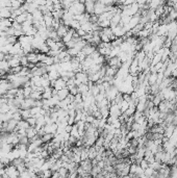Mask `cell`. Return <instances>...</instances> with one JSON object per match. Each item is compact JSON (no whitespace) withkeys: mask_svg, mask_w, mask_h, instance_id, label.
I'll use <instances>...</instances> for the list:
<instances>
[{"mask_svg":"<svg viewBox=\"0 0 177 178\" xmlns=\"http://www.w3.org/2000/svg\"><path fill=\"white\" fill-rule=\"evenodd\" d=\"M13 119H15L16 121H21V120L23 119L22 118V115H21V112H20V109H18L17 112H15V113H13Z\"/></svg>","mask_w":177,"mask_h":178,"instance_id":"1f68e13d","label":"cell"},{"mask_svg":"<svg viewBox=\"0 0 177 178\" xmlns=\"http://www.w3.org/2000/svg\"><path fill=\"white\" fill-rule=\"evenodd\" d=\"M18 121H16L15 119H11L6 122V132H17L16 128H17Z\"/></svg>","mask_w":177,"mask_h":178,"instance_id":"30bf717a","label":"cell"},{"mask_svg":"<svg viewBox=\"0 0 177 178\" xmlns=\"http://www.w3.org/2000/svg\"><path fill=\"white\" fill-rule=\"evenodd\" d=\"M53 138H54V134H46L44 135H42L41 137V140L43 143H50V142L53 140Z\"/></svg>","mask_w":177,"mask_h":178,"instance_id":"44dd1931","label":"cell"},{"mask_svg":"<svg viewBox=\"0 0 177 178\" xmlns=\"http://www.w3.org/2000/svg\"><path fill=\"white\" fill-rule=\"evenodd\" d=\"M122 115V112L120 109V106L117 104V103H111L110 105V116L115 118H119L120 116Z\"/></svg>","mask_w":177,"mask_h":178,"instance_id":"277c9868","label":"cell"},{"mask_svg":"<svg viewBox=\"0 0 177 178\" xmlns=\"http://www.w3.org/2000/svg\"><path fill=\"white\" fill-rule=\"evenodd\" d=\"M107 11V5L103 4L99 1L95 2V6H94V14L96 16H100L101 14H103L104 12Z\"/></svg>","mask_w":177,"mask_h":178,"instance_id":"5b68a950","label":"cell"},{"mask_svg":"<svg viewBox=\"0 0 177 178\" xmlns=\"http://www.w3.org/2000/svg\"><path fill=\"white\" fill-rule=\"evenodd\" d=\"M176 25H177V21H176Z\"/></svg>","mask_w":177,"mask_h":178,"instance_id":"60d3db41","label":"cell"},{"mask_svg":"<svg viewBox=\"0 0 177 178\" xmlns=\"http://www.w3.org/2000/svg\"><path fill=\"white\" fill-rule=\"evenodd\" d=\"M96 50H97V46H95V45L91 44V43H88L86 46L83 48V50L81 51H83L86 56H88V55H92V54H93Z\"/></svg>","mask_w":177,"mask_h":178,"instance_id":"8992f818","label":"cell"},{"mask_svg":"<svg viewBox=\"0 0 177 178\" xmlns=\"http://www.w3.org/2000/svg\"><path fill=\"white\" fill-rule=\"evenodd\" d=\"M28 63H29V61L27 60V56H26V54H24V55H22L20 57V64H21L22 67H27Z\"/></svg>","mask_w":177,"mask_h":178,"instance_id":"d6a6232c","label":"cell"},{"mask_svg":"<svg viewBox=\"0 0 177 178\" xmlns=\"http://www.w3.org/2000/svg\"><path fill=\"white\" fill-rule=\"evenodd\" d=\"M69 26H67V25H65L64 23H61V25L58 26V28L56 29V32H57V34H58V37L60 38H63L65 34H67V31L69 30Z\"/></svg>","mask_w":177,"mask_h":178,"instance_id":"5bb4252c","label":"cell"},{"mask_svg":"<svg viewBox=\"0 0 177 178\" xmlns=\"http://www.w3.org/2000/svg\"><path fill=\"white\" fill-rule=\"evenodd\" d=\"M27 122L29 123V125L30 126H35V123H37V118L35 117H29L28 119H27Z\"/></svg>","mask_w":177,"mask_h":178,"instance_id":"8d00e7d4","label":"cell"},{"mask_svg":"<svg viewBox=\"0 0 177 178\" xmlns=\"http://www.w3.org/2000/svg\"><path fill=\"white\" fill-rule=\"evenodd\" d=\"M23 3L20 2L19 0H12V3H11V8L13 9H17V8H20L22 6Z\"/></svg>","mask_w":177,"mask_h":178,"instance_id":"f1b7e54d","label":"cell"},{"mask_svg":"<svg viewBox=\"0 0 177 178\" xmlns=\"http://www.w3.org/2000/svg\"><path fill=\"white\" fill-rule=\"evenodd\" d=\"M97 156V148L95 146H90L88 148V158L90 160H94Z\"/></svg>","mask_w":177,"mask_h":178,"instance_id":"603a6c76","label":"cell"},{"mask_svg":"<svg viewBox=\"0 0 177 178\" xmlns=\"http://www.w3.org/2000/svg\"><path fill=\"white\" fill-rule=\"evenodd\" d=\"M58 173H60L61 177H68L69 176V170L66 167H61L58 169Z\"/></svg>","mask_w":177,"mask_h":178,"instance_id":"484cf974","label":"cell"},{"mask_svg":"<svg viewBox=\"0 0 177 178\" xmlns=\"http://www.w3.org/2000/svg\"><path fill=\"white\" fill-rule=\"evenodd\" d=\"M43 128L45 129V132H47V134H55L57 131V124L55 122H52V123H49V124H45Z\"/></svg>","mask_w":177,"mask_h":178,"instance_id":"9c48e42d","label":"cell"},{"mask_svg":"<svg viewBox=\"0 0 177 178\" xmlns=\"http://www.w3.org/2000/svg\"><path fill=\"white\" fill-rule=\"evenodd\" d=\"M68 11L70 12L72 15H74V16L84 14V13H86V8H84V3L81 2V1L74 2L73 4L70 6V8H69Z\"/></svg>","mask_w":177,"mask_h":178,"instance_id":"6da1fadb","label":"cell"},{"mask_svg":"<svg viewBox=\"0 0 177 178\" xmlns=\"http://www.w3.org/2000/svg\"><path fill=\"white\" fill-rule=\"evenodd\" d=\"M30 98L32 99H35V100H42V93L41 92H39V91H35V90H32V92L30 94Z\"/></svg>","mask_w":177,"mask_h":178,"instance_id":"d4e9b609","label":"cell"},{"mask_svg":"<svg viewBox=\"0 0 177 178\" xmlns=\"http://www.w3.org/2000/svg\"><path fill=\"white\" fill-rule=\"evenodd\" d=\"M38 53H39V52H35V51H31V52H29V53L26 54L28 61H30V63H34V64L37 65V64L39 63Z\"/></svg>","mask_w":177,"mask_h":178,"instance_id":"9a60e30c","label":"cell"},{"mask_svg":"<svg viewBox=\"0 0 177 178\" xmlns=\"http://www.w3.org/2000/svg\"><path fill=\"white\" fill-rule=\"evenodd\" d=\"M69 94H70V92H69V90L68 88H64V89H62L60 91H57V97H58V99L60 100H64V99H66L67 97L69 96Z\"/></svg>","mask_w":177,"mask_h":178,"instance_id":"e0dca14e","label":"cell"},{"mask_svg":"<svg viewBox=\"0 0 177 178\" xmlns=\"http://www.w3.org/2000/svg\"><path fill=\"white\" fill-rule=\"evenodd\" d=\"M11 3H12V0H0V6H1V8H5V6L11 8Z\"/></svg>","mask_w":177,"mask_h":178,"instance_id":"e575fe53","label":"cell"},{"mask_svg":"<svg viewBox=\"0 0 177 178\" xmlns=\"http://www.w3.org/2000/svg\"><path fill=\"white\" fill-rule=\"evenodd\" d=\"M120 93V91L118 90V88L115 85H111L107 90H105V98L109 100L110 102H111L113 100L116 98V96Z\"/></svg>","mask_w":177,"mask_h":178,"instance_id":"7a4b0ae2","label":"cell"},{"mask_svg":"<svg viewBox=\"0 0 177 178\" xmlns=\"http://www.w3.org/2000/svg\"><path fill=\"white\" fill-rule=\"evenodd\" d=\"M31 92H32V88H31L30 86H24V88H23V94H24V97H25V98H27V97L30 96Z\"/></svg>","mask_w":177,"mask_h":178,"instance_id":"f546056e","label":"cell"},{"mask_svg":"<svg viewBox=\"0 0 177 178\" xmlns=\"http://www.w3.org/2000/svg\"><path fill=\"white\" fill-rule=\"evenodd\" d=\"M31 15H32V22H34V23H41V22L44 20V14L39 8L35 9Z\"/></svg>","mask_w":177,"mask_h":178,"instance_id":"52a82bcc","label":"cell"},{"mask_svg":"<svg viewBox=\"0 0 177 178\" xmlns=\"http://www.w3.org/2000/svg\"><path fill=\"white\" fill-rule=\"evenodd\" d=\"M68 90L69 92H70V94H72V95H76V94H78V88L77 86H68Z\"/></svg>","mask_w":177,"mask_h":178,"instance_id":"d590c367","label":"cell"},{"mask_svg":"<svg viewBox=\"0 0 177 178\" xmlns=\"http://www.w3.org/2000/svg\"><path fill=\"white\" fill-rule=\"evenodd\" d=\"M72 126H73V125H67L66 126V128H65V131H66V132H68V134H70V132H71V130H72Z\"/></svg>","mask_w":177,"mask_h":178,"instance_id":"f35d334b","label":"cell"},{"mask_svg":"<svg viewBox=\"0 0 177 178\" xmlns=\"http://www.w3.org/2000/svg\"><path fill=\"white\" fill-rule=\"evenodd\" d=\"M20 112H21L22 118L24 119V120H27L29 117H31V114H30V108H29V109H21V108H20Z\"/></svg>","mask_w":177,"mask_h":178,"instance_id":"4316f807","label":"cell"},{"mask_svg":"<svg viewBox=\"0 0 177 178\" xmlns=\"http://www.w3.org/2000/svg\"><path fill=\"white\" fill-rule=\"evenodd\" d=\"M76 32H77V34H79V37H81V38H83V35H84V34H87V32H86V31H84V30L83 29V28H80V27H79V28H78V29H76Z\"/></svg>","mask_w":177,"mask_h":178,"instance_id":"74e56055","label":"cell"},{"mask_svg":"<svg viewBox=\"0 0 177 178\" xmlns=\"http://www.w3.org/2000/svg\"><path fill=\"white\" fill-rule=\"evenodd\" d=\"M12 12L13 8L5 6V8H0V17L1 19H8L12 17Z\"/></svg>","mask_w":177,"mask_h":178,"instance_id":"7c38bea8","label":"cell"},{"mask_svg":"<svg viewBox=\"0 0 177 178\" xmlns=\"http://www.w3.org/2000/svg\"><path fill=\"white\" fill-rule=\"evenodd\" d=\"M75 32V29L73 28H69V30L67 31V34L64 35L63 38H62V41H63V43H68L69 41L72 40V38H73V34Z\"/></svg>","mask_w":177,"mask_h":178,"instance_id":"2e32d148","label":"cell"},{"mask_svg":"<svg viewBox=\"0 0 177 178\" xmlns=\"http://www.w3.org/2000/svg\"><path fill=\"white\" fill-rule=\"evenodd\" d=\"M52 91L53 88L52 86H48V88L44 89V92L42 93V99H49L52 97Z\"/></svg>","mask_w":177,"mask_h":178,"instance_id":"d6986e66","label":"cell"},{"mask_svg":"<svg viewBox=\"0 0 177 178\" xmlns=\"http://www.w3.org/2000/svg\"><path fill=\"white\" fill-rule=\"evenodd\" d=\"M4 170H5V173H6V175H8V177L15 178V177L20 176V172L18 171L17 167L14 166V165H12V164L5 166Z\"/></svg>","mask_w":177,"mask_h":178,"instance_id":"3957f363","label":"cell"},{"mask_svg":"<svg viewBox=\"0 0 177 178\" xmlns=\"http://www.w3.org/2000/svg\"><path fill=\"white\" fill-rule=\"evenodd\" d=\"M37 134H38V130L35 126H29V127L26 129V135H27L29 139H32Z\"/></svg>","mask_w":177,"mask_h":178,"instance_id":"ac0fdd59","label":"cell"},{"mask_svg":"<svg viewBox=\"0 0 177 178\" xmlns=\"http://www.w3.org/2000/svg\"><path fill=\"white\" fill-rule=\"evenodd\" d=\"M49 47H48V45L47 44H44V45H42V46L40 47V49H39V52H41V53H45V54H47L49 52Z\"/></svg>","mask_w":177,"mask_h":178,"instance_id":"836d02e7","label":"cell"},{"mask_svg":"<svg viewBox=\"0 0 177 178\" xmlns=\"http://www.w3.org/2000/svg\"><path fill=\"white\" fill-rule=\"evenodd\" d=\"M6 40H8V44L14 45L15 43L18 42V37H16V35H8V37H6Z\"/></svg>","mask_w":177,"mask_h":178,"instance_id":"4dcf8cb0","label":"cell"},{"mask_svg":"<svg viewBox=\"0 0 177 178\" xmlns=\"http://www.w3.org/2000/svg\"><path fill=\"white\" fill-rule=\"evenodd\" d=\"M95 0H84V8H86V13L87 14H94V6H95Z\"/></svg>","mask_w":177,"mask_h":178,"instance_id":"8fae6325","label":"cell"},{"mask_svg":"<svg viewBox=\"0 0 177 178\" xmlns=\"http://www.w3.org/2000/svg\"><path fill=\"white\" fill-rule=\"evenodd\" d=\"M80 28H83V29L86 31L87 34H88V32H92V31H93V23L90 22V21H88V22H86V23L81 24Z\"/></svg>","mask_w":177,"mask_h":178,"instance_id":"ffe728a7","label":"cell"},{"mask_svg":"<svg viewBox=\"0 0 177 178\" xmlns=\"http://www.w3.org/2000/svg\"><path fill=\"white\" fill-rule=\"evenodd\" d=\"M121 22V9L118 11L117 13H115L114 16L110 19V27H116L117 25H119Z\"/></svg>","mask_w":177,"mask_h":178,"instance_id":"ba28073f","label":"cell"},{"mask_svg":"<svg viewBox=\"0 0 177 178\" xmlns=\"http://www.w3.org/2000/svg\"><path fill=\"white\" fill-rule=\"evenodd\" d=\"M48 77L50 80H56L57 78H60V73L58 71H55V70H51L48 72Z\"/></svg>","mask_w":177,"mask_h":178,"instance_id":"7402d4cb","label":"cell"},{"mask_svg":"<svg viewBox=\"0 0 177 178\" xmlns=\"http://www.w3.org/2000/svg\"><path fill=\"white\" fill-rule=\"evenodd\" d=\"M35 0H25V2H28V3H32Z\"/></svg>","mask_w":177,"mask_h":178,"instance_id":"ab89813d","label":"cell"},{"mask_svg":"<svg viewBox=\"0 0 177 178\" xmlns=\"http://www.w3.org/2000/svg\"><path fill=\"white\" fill-rule=\"evenodd\" d=\"M64 88H67V81L66 80H64L62 77H60V78H57L56 80H55L53 89L56 90V91H60Z\"/></svg>","mask_w":177,"mask_h":178,"instance_id":"4fadbf2b","label":"cell"},{"mask_svg":"<svg viewBox=\"0 0 177 178\" xmlns=\"http://www.w3.org/2000/svg\"><path fill=\"white\" fill-rule=\"evenodd\" d=\"M9 111H11V107H9L8 103H3V104L0 105V114H5Z\"/></svg>","mask_w":177,"mask_h":178,"instance_id":"83f0119b","label":"cell"},{"mask_svg":"<svg viewBox=\"0 0 177 178\" xmlns=\"http://www.w3.org/2000/svg\"><path fill=\"white\" fill-rule=\"evenodd\" d=\"M27 14H28V13H26V12L22 13L21 15H19V16H17V17H16L15 20L17 21V22H19V23L22 24L23 22H25L26 20H27Z\"/></svg>","mask_w":177,"mask_h":178,"instance_id":"cb8c5ba5","label":"cell"}]
</instances>
